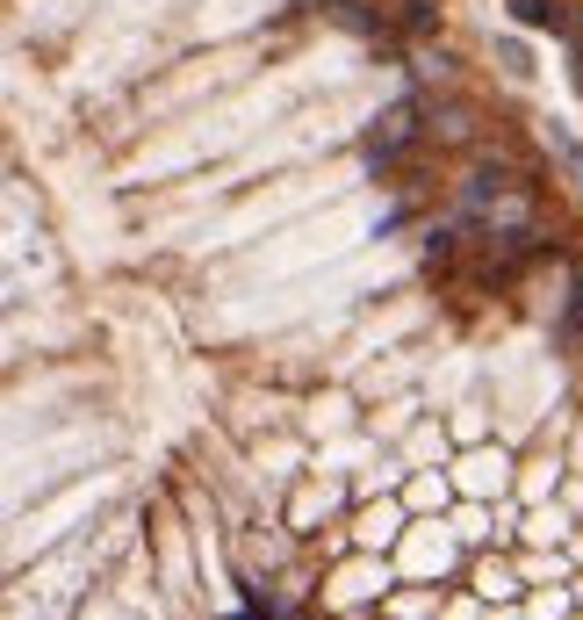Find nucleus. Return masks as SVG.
<instances>
[{
    "instance_id": "obj_4",
    "label": "nucleus",
    "mask_w": 583,
    "mask_h": 620,
    "mask_svg": "<svg viewBox=\"0 0 583 620\" xmlns=\"http://www.w3.org/2000/svg\"><path fill=\"white\" fill-rule=\"evenodd\" d=\"M555 152H562V166H570V174L583 180V152H576V145H570V138H562V130H555Z\"/></svg>"
},
{
    "instance_id": "obj_3",
    "label": "nucleus",
    "mask_w": 583,
    "mask_h": 620,
    "mask_svg": "<svg viewBox=\"0 0 583 620\" xmlns=\"http://www.w3.org/2000/svg\"><path fill=\"white\" fill-rule=\"evenodd\" d=\"M497 58H504V72H512V80H526V72H533V66H526V43H504Z\"/></svg>"
},
{
    "instance_id": "obj_2",
    "label": "nucleus",
    "mask_w": 583,
    "mask_h": 620,
    "mask_svg": "<svg viewBox=\"0 0 583 620\" xmlns=\"http://www.w3.org/2000/svg\"><path fill=\"white\" fill-rule=\"evenodd\" d=\"M396 22H404V37H433L439 8H433V0H404V14H396Z\"/></svg>"
},
{
    "instance_id": "obj_1",
    "label": "nucleus",
    "mask_w": 583,
    "mask_h": 620,
    "mask_svg": "<svg viewBox=\"0 0 583 620\" xmlns=\"http://www.w3.org/2000/svg\"><path fill=\"white\" fill-rule=\"evenodd\" d=\"M418 116H425V101H411V95H404V101H389V109H382L375 124H367V138H360V159L375 166V174H389V166L404 159L418 138H425V124H418Z\"/></svg>"
}]
</instances>
